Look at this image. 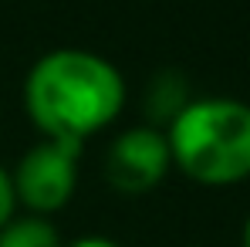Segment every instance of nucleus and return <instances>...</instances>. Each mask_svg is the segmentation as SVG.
I'll use <instances>...</instances> for the list:
<instances>
[{"mask_svg":"<svg viewBox=\"0 0 250 247\" xmlns=\"http://www.w3.org/2000/svg\"><path fill=\"white\" fill-rule=\"evenodd\" d=\"M17 193H14V180H10V169L0 163V227L17 213Z\"/></svg>","mask_w":250,"mask_h":247,"instance_id":"0eeeda50","label":"nucleus"},{"mask_svg":"<svg viewBox=\"0 0 250 247\" xmlns=\"http://www.w3.org/2000/svg\"><path fill=\"white\" fill-rule=\"evenodd\" d=\"M240 244L250 247V213H247V220H244V234H240Z\"/></svg>","mask_w":250,"mask_h":247,"instance_id":"1a4fd4ad","label":"nucleus"},{"mask_svg":"<svg viewBox=\"0 0 250 247\" xmlns=\"http://www.w3.org/2000/svg\"><path fill=\"white\" fill-rule=\"evenodd\" d=\"M122 71L84 47H54L24 78V112L47 139L82 142L115 122L125 109Z\"/></svg>","mask_w":250,"mask_h":247,"instance_id":"f257e3e1","label":"nucleus"},{"mask_svg":"<svg viewBox=\"0 0 250 247\" xmlns=\"http://www.w3.org/2000/svg\"><path fill=\"white\" fill-rule=\"evenodd\" d=\"M64 247H122V244H115L112 237H102V234H88V237H78Z\"/></svg>","mask_w":250,"mask_h":247,"instance_id":"6e6552de","label":"nucleus"},{"mask_svg":"<svg viewBox=\"0 0 250 247\" xmlns=\"http://www.w3.org/2000/svg\"><path fill=\"white\" fill-rule=\"evenodd\" d=\"M172 169L200 186H233L250 176V105L227 95L189 98L166 125Z\"/></svg>","mask_w":250,"mask_h":247,"instance_id":"f03ea898","label":"nucleus"},{"mask_svg":"<svg viewBox=\"0 0 250 247\" xmlns=\"http://www.w3.org/2000/svg\"><path fill=\"white\" fill-rule=\"evenodd\" d=\"M78 159H82V142L47 139V135L34 142L10 169L17 206L41 217L64 210L78 190V173H82Z\"/></svg>","mask_w":250,"mask_h":247,"instance_id":"7ed1b4c3","label":"nucleus"},{"mask_svg":"<svg viewBox=\"0 0 250 247\" xmlns=\"http://www.w3.org/2000/svg\"><path fill=\"white\" fill-rule=\"evenodd\" d=\"M172 169L166 129L159 125H132L122 129L105 149V183L122 197L152 193Z\"/></svg>","mask_w":250,"mask_h":247,"instance_id":"20e7f679","label":"nucleus"},{"mask_svg":"<svg viewBox=\"0 0 250 247\" xmlns=\"http://www.w3.org/2000/svg\"><path fill=\"white\" fill-rule=\"evenodd\" d=\"M0 247H64L61 230L41 213H14L0 227Z\"/></svg>","mask_w":250,"mask_h":247,"instance_id":"39448f33","label":"nucleus"},{"mask_svg":"<svg viewBox=\"0 0 250 247\" xmlns=\"http://www.w3.org/2000/svg\"><path fill=\"white\" fill-rule=\"evenodd\" d=\"M189 102V91L179 71H159L152 85H149V95H146V105H149V125H169L176 119V112Z\"/></svg>","mask_w":250,"mask_h":247,"instance_id":"423d86ee","label":"nucleus"}]
</instances>
